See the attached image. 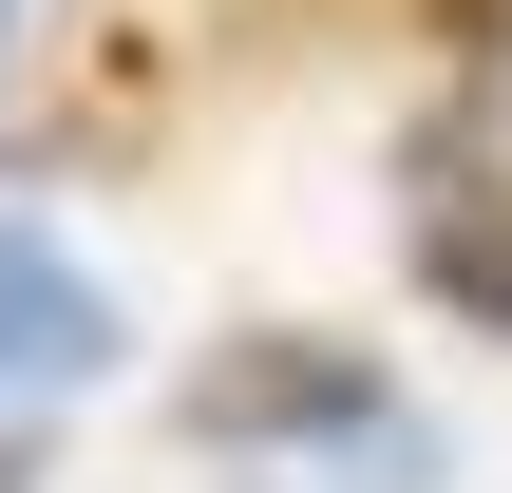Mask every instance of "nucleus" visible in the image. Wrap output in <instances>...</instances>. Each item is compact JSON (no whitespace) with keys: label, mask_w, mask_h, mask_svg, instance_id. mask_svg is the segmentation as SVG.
<instances>
[{"label":"nucleus","mask_w":512,"mask_h":493,"mask_svg":"<svg viewBox=\"0 0 512 493\" xmlns=\"http://www.w3.org/2000/svg\"><path fill=\"white\" fill-rule=\"evenodd\" d=\"M418 285L512 342V190H494V171H437V190H418Z\"/></svg>","instance_id":"nucleus-3"},{"label":"nucleus","mask_w":512,"mask_h":493,"mask_svg":"<svg viewBox=\"0 0 512 493\" xmlns=\"http://www.w3.org/2000/svg\"><path fill=\"white\" fill-rule=\"evenodd\" d=\"M190 437H209V456H247V437H380V380H361L342 342H228V361L190 380Z\"/></svg>","instance_id":"nucleus-1"},{"label":"nucleus","mask_w":512,"mask_h":493,"mask_svg":"<svg viewBox=\"0 0 512 493\" xmlns=\"http://www.w3.org/2000/svg\"><path fill=\"white\" fill-rule=\"evenodd\" d=\"M0 493H19V456H0Z\"/></svg>","instance_id":"nucleus-4"},{"label":"nucleus","mask_w":512,"mask_h":493,"mask_svg":"<svg viewBox=\"0 0 512 493\" xmlns=\"http://www.w3.org/2000/svg\"><path fill=\"white\" fill-rule=\"evenodd\" d=\"M114 361V285L57 228H0V399H76Z\"/></svg>","instance_id":"nucleus-2"}]
</instances>
